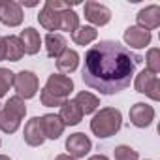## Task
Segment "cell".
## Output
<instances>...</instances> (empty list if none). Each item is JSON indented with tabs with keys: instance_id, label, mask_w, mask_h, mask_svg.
Listing matches in <instances>:
<instances>
[{
	"instance_id": "7402d4cb",
	"label": "cell",
	"mask_w": 160,
	"mask_h": 160,
	"mask_svg": "<svg viewBox=\"0 0 160 160\" xmlns=\"http://www.w3.org/2000/svg\"><path fill=\"white\" fill-rule=\"evenodd\" d=\"M79 28V15L70 8V10H64L60 12V28L58 30H64V32H75Z\"/></svg>"
},
{
	"instance_id": "8fae6325",
	"label": "cell",
	"mask_w": 160,
	"mask_h": 160,
	"mask_svg": "<svg viewBox=\"0 0 160 160\" xmlns=\"http://www.w3.org/2000/svg\"><path fill=\"white\" fill-rule=\"evenodd\" d=\"M25 141L30 145V147H38L45 141V134H43V128H42V119L40 117H32L27 124H25Z\"/></svg>"
},
{
	"instance_id": "e0dca14e",
	"label": "cell",
	"mask_w": 160,
	"mask_h": 160,
	"mask_svg": "<svg viewBox=\"0 0 160 160\" xmlns=\"http://www.w3.org/2000/svg\"><path fill=\"white\" fill-rule=\"evenodd\" d=\"M45 49H47V55L51 58H58L64 51H66V38L62 34H53L49 32L45 36Z\"/></svg>"
},
{
	"instance_id": "603a6c76",
	"label": "cell",
	"mask_w": 160,
	"mask_h": 160,
	"mask_svg": "<svg viewBox=\"0 0 160 160\" xmlns=\"http://www.w3.org/2000/svg\"><path fill=\"white\" fill-rule=\"evenodd\" d=\"M98 36V30L94 27H79L73 34H72V40L77 43V45H89L91 42H94Z\"/></svg>"
},
{
	"instance_id": "d6986e66",
	"label": "cell",
	"mask_w": 160,
	"mask_h": 160,
	"mask_svg": "<svg viewBox=\"0 0 160 160\" xmlns=\"http://www.w3.org/2000/svg\"><path fill=\"white\" fill-rule=\"evenodd\" d=\"M77 64H79V55L77 51L73 49H66L58 58H57V68L62 72V73H72L77 70Z\"/></svg>"
},
{
	"instance_id": "4fadbf2b",
	"label": "cell",
	"mask_w": 160,
	"mask_h": 160,
	"mask_svg": "<svg viewBox=\"0 0 160 160\" xmlns=\"http://www.w3.org/2000/svg\"><path fill=\"white\" fill-rule=\"evenodd\" d=\"M124 42L134 49H141L151 43V32L141 27H128L124 30Z\"/></svg>"
},
{
	"instance_id": "44dd1931",
	"label": "cell",
	"mask_w": 160,
	"mask_h": 160,
	"mask_svg": "<svg viewBox=\"0 0 160 160\" xmlns=\"http://www.w3.org/2000/svg\"><path fill=\"white\" fill-rule=\"evenodd\" d=\"M73 102L79 106V109H81V113H83V115L94 113V111H96V108L100 106V100H98L94 94L87 92V91H81V92L75 96V100H73Z\"/></svg>"
},
{
	"instance_id": "9a60e30c",
	"label": "cell",
	"mask_w": 160,
	"mask_h": 160,
	"mask_svg": "<svg viewBox=\"0 0 160 160\" xmlns=\"http://www.w3.org/2000/svg\"><path fill=\"white\" fill-rule=\"evenodd\" d=\"M60 121L64 122V126H75L81 122L83 119V113L79 109V106L73 102V100H66L62 106H60Z\"/></svg>"
},
{
	"instance_id": "484cf974",
	"label": "cell",
	"mask_w": 160,
	"mask_h": 160,
	"mask_svg": "<svg viewBox=\"0 0 160 160\" xmlns=\"http://www.w3.org/2000/svg\"><path fill=\"white\" fill-rule=\"evenodd\" d=\"M115 160H139L138 151H134L128 145H119L115 147Z\"/></svg>"
},
{
	"instance_id": "4316f807",
	"label": "cell",
	"mask_w": 160,
	"mask_h": 160,
	"mask_svg": "<svg viewBox=\"0 0 160 160\" xmlns=\"http://www.w3.org/2000/svg\"><path fill=\"white\" fill-rule=\"evenodd\" d=\"M40 100H42V104L45 106V108H55V106H62L66 100H62V98H57V96H53L51 92H47L45 89H42V92H40Z\"/></svg>"
},
{
	"instance_id": "6da1fadb",
	"label": "cell",
	"mask_w": 160,
	"mask_h": 160,
	"mask_svg": "<svg viewBox=\"0 0 160 160\" xmlns=\"http://www.w3.org/2000/svg\"><path fill=\"white\" fill-rule=\"evenodd\" d=\"M141 60L126 45L104 40L85 53L81 70L83 83L102 94H117L130 85L136 64Z\"/></svg>"
},
{
	"instance_id": "277c9868",
	"label": "cell",
	"mask_w": 160,
	"mask_h": 160,
	"mask_svg": "<svg viewBox=\"0 0 160 160\" xmlns=\"http://www.w3.org/2000/svg\"><path fill=\"white\" fill-rule=\"evenodd\" d=\"M134 87H136L138 92L147 94L151 100H154V102L160 100V79L154 73H151L149 70H143L136 75Z\"/></svg>"
},
{
	"instance_id": "7a4b0ae2",
	"label": "cell",
	"mask_w": 160,
	"mask_h": 160,
	"mask_svg": "<svg viewBox=\"0 0 160 160\" xmlns=\"http://www.w3.org/2000/svg\"><path fill=\"white\" fill-rule=\"evenodd\" d=\"M121 124H122L121 111L115 108H104L92 117L91 130L98 138H111L113 134H117L121 130Z\"/></svg>"
},
{
	"instance_id": "3957f363",
	"label": "cell",
	"mask_w": 160,
	"mask_h": 160,
	"mask_svg": "<svg viewBox=\"0 0 160 160\" xmlns=\"http://www.w3.org/2000/svg\"><path fill=\"white\" fill-rule=\"evenodd\" d=\"M27 113V106L23 102V98L19 96H12L4 109H0V130L6 132V134H13L19 130L21 126V119Z\"/></svg>"
},
{
	"instance_id": "cb8c5ba5",
	"label": "cell",
	"mask_w": 160,
	"mask_h": 160,
	"mask_svg": "<svg viewBox=\"0 0 160 160\" xmlns=\"http://www.w3.org/2000/svg\"><path fill=\"white\" fill-rule=\"evenodd\" d=\"M13 77H15L13 72H10L8 68H0V98L6 96V92L12 89V85H13Z\"/></svg>"
},
{
	"instance_id": "52a82bcc",
	"label": "cell",
	"mask_w": 160,
	"mask_h": 160,
	"mask_svg": "<svg viewBox=\"0 0 160 160\" xmlns=\"http://www.w3.org/2000/svg\"><path fill=\"white\" fill-rule=\"evenodd\" d=\"M91 147H92V143L83 132H75V134L68 136V139H66V151L75 160L77 158H85V154L91 151Z\"/></svg>"
},
{
	"instance_id": "30bf717a",
	"label": "cell",
	"mask_w": 160,
	"mask_h": 160,
	"mask_svg": "<svg viewBox=\"0 0 160 160\" xmlns=\"http://www.w3.org/2000/svg\"><path fill=\"white\" fill-rule=\"evenodd\" d=\"M154 119V109L152 106L145 104V102H138L130 108V121L134 126L138 128H147Z\"/></svg>"
},
{
	"instance_id": "f546056e",
	"label": "cell",
	"mask_w": 160,
	"mask_h": 160,
	"mask_svg": "<svg viewBox=\"0 0 160 160\" xmlns=\"http://www.w3.org/2000/svg\"><path fill=\"white\" fill-rule=\"evenodd\" d=\"M89 160H109L108 156H104V154H94V156H91Z\"/></svg>"
},
{
	"instance_id": "8992f818",
	"label": "cell",
	"mask_w": 160,
	"mask_h": 160,
	"mask_svg": "<svg viewBox=\"0 0 160 160\" xmlns=\"http://www.w3.org/2000/svg\"><path fill=\"white\" fill-rule=\"evenodd\" d=\"M43 89H45L47 92H51L53 96L66 100V98L70 96V92L73 91V81H72L68 75L53 73V75H49V79H47V83H45Z\"/></svg>"
},
{
	"instance_id": "5b68a950",
	"label": "cell",
	"mask_w": 160,
	"mask_h": 160,
	"mask_svg": "<svg viewBox=\"0 0 160 160\" xmlns=\"http://www.w3.org/2000/svg\"><path fill=\"white\" fill-rule=\"evenodd\" d=\"M38 77H36V73H32V72H28V70H23V72H19L15 77H13V87H15V91H17V96L19 98H32V96H36V92H38Z\"/></svg>"
},
{
	"instance_id": "1f68e13d",
	"label": "cell",
	"mask_w": 160,
	"mask_h": 160,
	"mask_svg": "<svg viewBox=\"0 0 160 160\" xmlns=\"http://www.w3.org/2000/svg\"><path fill=\"white\" fill-rule=\"evenodd\" d=\"M0 143H2V141H0Z\"/></svg>"
},
{
	"instance_id": "4dcf8cb0",
	"label": "cell",
	"mask_w": 160,
	"mask_h": 160,
	"mask_svg": "<svg viewBox=\"0 0 160 160\" xmlns=\"http://www.w3.org/2000/svg\"><path fill=\"white\" fill-rule=\"evenodd\" d=\"M0 160H12L10 156H6V154H0Z\"/></svg>"
},
{
	"instance_id": "ffe728a7",
	"label": "cell",
	"mask_w": 160,
	"mask_h": 160,
	"mask_svg": "<svg viewBox=\"0 0 160 160\" xmlns=\"http://www.w3.org/2000/svg\"><path fill=\"white\" fill-rule=\"evenodd\" d=\"M38 21L45 30H58L60 28V12H55L49 6H43V10L38 15Z\"/></svg>"
},
{
	"instance_id": "9c48e42d",
	"label": "cell",
	"mask_w": 160,
	"mask_h": 160,
	"mask_svg": "<svg viewBox=\"0 0 160 160\" xmlns=\"http://www.w3.org/2000/svg\"><path fill=\"white\" fill-rule=\"evenodd\" d=\"M85 19L91 21L96 27H104V25L109 23L111 12H109L108 6H104L100 2H92V0H91V2H85Z\"/></svg>"
},
{
	"instance_id": "83f0119b",
	"label": "cell",
	"mask_w": 160,
	"mask_h": 160,
	"mask_svg": "<svg viewBox=\"0 0 160 160\" xmlns=\"http://www.w3.org/2000/svg\"><path fill=\"white\" fill-rule=\"evenodd\" d=\"M0 60H6V45L2 38H0Z\"/></svg>"
},
{
	"instance_id": "ba28073f",
	"label": "cell",
	"mask_w": 160,
	"mask_h": 160,
	"mask_svg": "<svg viewBox=\"0 0 160 160\" xmlns=\"http://www.w3.org/2000/svg\"><path fill=\"white\" fill-rule=\"evenodd\" d=\"M0 23H4L6 27H19L23 23V10L17 2L13 0H4L0 2Z\"/></svg>"
},
{
	"instance_id": "d4e9b609",
	"label": "cell",
	"mask_w": 160,
	"mask_h": 160,
	"mask_svg": "<svg viewBox=\"0 0 160 160\" xmlns=\"http://www.w3.org/2000/svg\"><path fill=\"white\" fill-rule=\"evenodd\" d=\"M147 70L151 72V73H158L160 72V51L156 49V47H152V49H149V53H147Z\"/></svg>"
},
{
	"instance_id": "ac0fdd59",
	"label": "cell",
	"mask_w": 160,
	"mask_h": 160,
	"mask_svg": "<svg viewBox=\"0 0 160 160\" xmlns=\"http://www.w3.org/2000/svg\"><path fill=\"white\" fill-rule=\"evenodd\" d=\"M4 45H6V60H12V62H17L23 58L25 55V49H23V43L19 40V36H4Z\"/></svg>"
},
{
	"instance_id": "2e32d148",
	"label": "cell",
	"mask_w": 160,
	"mask_h": 160,
	"mask_svg": "<svg viewBox=\"0 0 160 160\" xmlns=\"http://www.w3.org/2000/svg\"><path fill=\"white\" fill-rule=\"evenodd\" d=\"M19 40H21L23 49H25V53H27V55H36V53L40 51L42 38H40V32H38L36 28H32V27L25 28V30L21 32Z\"/></svg>"
},
{
	"instance_id": "f1b7e54d",
	"label": "cell",
	"mask_w": 160,
	"mask_h": 160,
	"mask_svg": "<svg viewBox=\"0 0 160 160\" xmlns=\"http://www.w3.org/2000/svg\"><path fill=\"white\" fill-rule=\"evenodd\" d=\"M55 160H75V158H72L70 154H58V156H57Z\"/></svg>"
},
{
	"instance_id": "5bb4252c",
	"label": "cell",
	"mask_w": 160,
	"mask_h": 160,
	"mask_svg": "<svg viewBox=\"0 0 160 160\" xmlns=\"http://www.w3.org/2000/svg\"><path fill=\"white\" fill-rule=\"evenodd\" d=\"M40 119H42V128H43L45 138H49V139H58V138L62 136V132H64V122L60 121L58 115L47 113V115H43V117H40Z\"/></svg>"
},
{
	"instance_id": "7c38bea8",
	"label": "cell",
	"mask_w": 160,
	"mask_h": 160,
	"mask_svg": "<svg viewBox=\"0 0 160 160\" xmlns=\"http://www.w3.org/2000/svg\"><path fill=\"white\" fill-rule=\"evenodd\" d=\"M138 25L145 30H152V28H158L160 27V6L152 4V6H147L143 10H139L138 13Z\"/></svg>"
}]
</instances>
